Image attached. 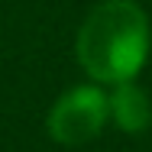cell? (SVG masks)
Segmentation results:
<instances>
[{"mask_svg":"<svg viewBox=\"0 0 152 152\" xmlns=\"http://www.w3.org/2000/svg\"><path fill=\"white\" fill-rule=\"evenodd\" d=\"M152 49V26L136 0H104L84 16L75 55L94 84L136 81Z\"/></svg>","mask_w":152,"mask_h":152,"instance_id":"obj_1","label":"cell"},{"mask_svg":"<svg viewBox=\"0 0 152 152\" xmlns=\"http://www.w3.org/2000/svg\"><path fill=\"white\" fill-rule=\"evenodd\" d=\"M107 110H110V120L117 123L123 133H142V129L152 123L149 94L142 91L136 81L110 84V94H107Z\"/></svg>","mask_w":152,"mask_h":152,"instance_id":"obj_3","label":"cell"},{"mask_svg":"<svg viewBox=\"0 0 152 152\" xmlns=\"http://www.w3.org/2000/svg\"><path fill=\"white\" fill-rule=\"evenodd\" d=\"M110 120L107 94L100 84H78L65 91L49 110V136L61 146H84L94 136H100L104 123Z\"/></svg>","mask_w":152,"mask_h":152,"instance_id":"obj_2","label":"cell"}]
</instances>
